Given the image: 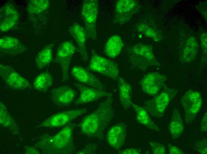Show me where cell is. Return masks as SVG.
<instances>
[{
  "instance_id": "obj_1",
  "label": "cell",
  "mask_w": 207,
  "mask_h": 154,
  "mask_svg": "<svg viewBox=\"0 0 207 154\" xmlns=\"http://www.w3.org/2000/svg\"><path fill=\"white\" fill-rule=\"evenodd\" d=\"M75 126V124H70L54 135H42L35 144V147L46 154L71 153L74 148L72 134Z\"/></svg>"
},
{
  "instance_id": "obj_2",
  "label": "cell",
  "mask_w": 207,
  "mask_h": 154,
  "mask_svg": "<svg viewBox=\"0 0 207 154\" xmlns=\"http://www.w3.org/2000/svg\"><path fill=\"white\" fill-rule=\"evenodd\" d=\"M111 97H108L99 107L86 116L80 125L81 131L91 137H100L113 115Z\"/></svg>"
},
{
  "instance_id": "obj_3",
  "label": "cell",
  "mask_w": 207,
  "mask_h": 154,
  "mask_svg": "<svg viewBox=\"0 0 207 154\" xmlns=\"http://www.w3.org/2000/svg\"><path fill=\"white\" fill-rule=\"evenodd\" d=\"M90 70L100 73L116 81L119 77L117 63L98 54L94 49L91 51L88 66Z\"/></svg>"
},
{
  "instance_id": "obj_4",
  "label": "cell",
  "mask_w": 207,
  "mask_h": 154,
  "mask_svg": "<svg viewBox=\"0 0 207 154\" xmlns=\"http://www.w3.org/2000/svg\"><path fill=\"white\" fill-rule=\"evenodd\" d=\"M130 60L131 63L144 70L150 66H158L152 46L142 44L134 45L131 48Z\"/></svg>"
},
{
  "instance_id": "obj_5",
  "label": "cell",
  "mask_w": 207,
  "mask_h": 154,
  "mask_svg": "<svg viewBox=\"0 0 207 154\" xmlns=\"http://www.w3.org/2000/svg\"><path fill=\"white\" fill-rule=\"evenodd\" d=\"M98 14L97 0H84L81 9V15L87 36L92 40L97 38L96 22Z\"/></svg>"
},
{
  "instance_id": "obj_6",
  "label": "cell",
  "mask_w": 207,
  "mask_h": 154,
  "mask_svg": "<svg viewBox=\"0 0 207 154\" xmlns=\"http://www.w3.org/2000/svg\"><path fill=\"white\" fill-rule=\"evenodd\" d=\"M164 90L153 99L144 103L145 108L152 116L161 118L168 104L175 96L176 92L166 86Z\"/></svg>"
},
{
  "instance_id": "obj_7",
  "label": "cell",
  "mask_w": 207,
  "mask_h": 154,
  "mask_svg": "<svg viewBox=\"0 0 207 154\" xmlns=\"http://www.w3.org/2000/svg\"><path fill=\"white\" fill-rule=\"evenodd\" d=\"M76 47L71 40L65 41L60 44L56 52L54 61L60 66L62 72V80L67 81L71 60Z\"/></svg>"
},
{
  "instance_id": "obj_8",
  "label": "cell",
  "mask_w": 207,
  "mask_h": 154,
  "mask_svg": "<svg viewBox=\"0 0 207 154\" xmlns=\"http://www.w3.org/2000/svg\"><path fill=\"white\" fill-rule=\"evenodd\" d=\"M181 104L185 111V121L191 122L195 118L200 109L202 100L200 93L190 89L182 96Z\"/></svg>"
},
{
  "instance_id": "obj_9",
  "label": "cell",
  "mask_w": 207,
  "mask_h": 154,
  "mask_svg": "<svg viewBox=\"0 0 207 154\" xmlns=\"http://www.w3.org/2000/svg\"><path fill=\"white\" fill-rule=\"evenodd\" d=\"M87 112L86 109L81 108L59 112L46 119L39 126L55 128L66 126L73 119Z\"/></svg>"
},
{
  "instance_id": "obj_10",
  "label": "cell",
  "mask_w": 207,
  "mask_h": 154,
  "mask_svg": "<svg viewBox=\"0 0 207 154\" xmlns=\"http://www.w3.org/2000/svg\"><path fill=\"white\" fill-rule=\"evenodd\" d=\"M167 77L158 72H151L146 74L140 82L142 89L148 95L155 96L161 89L166 86Z\"/></svg>"
},
{
  "instance_id": "obj_11",
  "label": "cell",
  "mask_w": 207,
  "mask_h": 154,
  "mask_svg": "<svg viewBox=\"0 0 207 154\" xmlns=\"http://www.w3.org/2000/svg\"><path fill=\"white\" fill-rule=\"evenodd\" d=\"M75 85L79 94L74 103L75 105L83 104L96 101L104 97H111L112 94L104 90L99 89L76 83Z\"/></svg>"
},
{
  "instance_id": "obj_12",
  "label": "cell",
  "mask_w": 207,
  "mask_h": 154,
  "mask_svg": "<svg viewBox=\"0 0 207 154\" xmlns=\"http://www.w3.org/2000/svg\"><path fill=\"white\" fill-rule=\"evenodd\" d=\"M0 73L6 84L13 89L23 90L31 87L30 84L28 80L9 66L0 64Z\"/></svg>"
},
{
  "instance_id": "obj_13",
  "label": "cell",
  "mask_w": 207,
  "mask_h": 154,
  "mask_svg": "<svg viewBox=\"0 0 207 154\" xmlns=\"http://www.w3.org/2000/svg\"><path fill=\"white\" fill-rule=\"evenodd\" d=\"M137 4L134 0H118L115 6L114 22L123 24L128 21L136 12Z\"/></svg>"
},
{
  "instance_id": "obj_14",
  "label": "cell",
  "mask_w": 207,
  "mask_h": 154,
  "mask_svg": "<svg viewBox=\"0 0 207 154\" xmlns=\"http://www.w3.org/2000/svg\"><path fill=\"white\" fill-rule=\"evenodd\" d=\"M72 76L78 83L93 88L104 90V86L99 79L87 69L75 66L71 70Z\"/></svg>"
},
{
  "instance_id": "obj_15",
  "label": "cell",
  "mask_w": 207,
  "mask_h": 154,
  "mask_svg": "<svg viewBox=\"0 0 207 154\" xmlns=\"http://www.w3.org/2000/svg\"><path fill=\"white\" fill-rule=\"evenodd\" d=\"M0 28L1 32L7 31L17 24L19 14L15 6L7 3L2 6L0 10Z\"/></svg>"
},
{
  "instance_id": "obj_16",
  "label": "cell",
  "mask_w": 207,
  "mask_h": 154,
  "mask_svg": "<svg viewBox=\"0 0 207 154\" xmlns=\"http://www.w3.org/2000/svg\"><path fill=\"white\" fill-rule=\"evenodd\" d=\"M51 96L54 102L61 106H67L71 104L76 96V92L69 86H62L52 89Z\"/></svg>"
},
{
  "instance_id": "obj_17",
  "label": "cell",
  "mask_w": 207,
  "mask_h": 154,
  "mask_svg": "<svg viewBox=\"0 0 207 154\" xmlns=\"http://www.w3.org/2000/svg\"><path fill=\"white\" fill-rule=\"evenodd\" d=\"M69 32L77 45L79 52L83 60L87 62L88 56L86 46L87 36L84 28L79 24L75 23L70 27Z\"/></svg>"
},
{
  "instance_id": "obj_18",
  "label": "cell",
  "mask_w": 207,
  "mask_h": 154,
  "mask_svg": "<svg viewBox=\"0 0 207 154\" xmlns=\"http://www.w3.org/2000/svg\"><path fill=\"white\" fill-rule=\"evenodd\" d=\"M126 137V126L123 123H119L113 126L109 130L106 139L110 146L118 150L124 145Z\"/></svg>"
},
{
  "instance_id": "obj_19",
  "label": "cell",
  "mask_w": 207,
  "mask_h": 154,
  "mask_svg": "<svg viewBox=\"0 0 207 154\" xmlns=\"http://www.w3.org/2000/svg\"><path fill=\"white\" fill-rule=\"evenodd\" d=\"M0 49L4 53L16 54L24 52L26 48L17 39L11 36H5L0 39Z\"/></svg>"
},
{
  "instance_id": "obj_20",
  "label": "cell",
  "mask_w": 207,
  "mask_h": 154,
  "mask_svg": "<svg viewBox=\"0 0 207 154\" xmlns=\"http://www.w3.org/2000/svg\"><path fill=\"white\" fill-rule=\"evenodd\" d=\"M123 46V41L120 36L117 35H113L106 42L104 52L108 57L115 58L120 53Z\"/></svg>"
},
{
  "instance_id": "obj_21",
  "label": "cell",
  "mask_w": 207,
  "mask_h": 154,
  "mask_svg": "<svg viewBox=\"0 0 207 154\" xmlns=\"http://www.w3.org/2000/svg\"><path fill=\"white\" fill-rule=\"evenodd\" d=\"M119 99L123 108L128 109L131 107L132 88L131 86L122 77H119L118 80Z\"/></svg>"
},
{
  "instance_id": "obj_22",
  "label": "cell",
  "mask_w": 207,
  "mask_h": 154,
  "mask_svg": "<svg viewBox=\"0 0 207 154\" xmlns=\"http://www.w3.org/2000/svg\"><path fill=\"white\" fill-rule=\"evenodd\" d=\"M54 44L52 43L46 45L38 53L35 58V63L38 69L45 68L52 61Z\"/></svg>"
},
{
  "instance_id": "obj_23",
  "label": "cell",
  "mask_w": 207,
  "mask_h": 154,
  "mask_svg": "<svg viewBox=\"0 0 207 154\" xmlns=\"http://www.w3.org/2000/svg\"><path fill=\"white\" fill-rule=\"evenodd\" d=\"M131 107L136 113V118L138 122L149 129L159 131V129L152 120L147 110L142 107L132 102Z\"/></svg>"
},
{
  "instance_id": "obj_24",
  "label": "cell",
  "mask_w": 207,
  "mask_h": 154,
  "mask_svg": "<svg viewBox=\"0 0 207 154\" xmlns=\"http://www.w3.org/2000/svg\"><path fill=\"white\" fill-rule=\"evenodd\" d=\"M169 130L172 137L174 139L178 138L184 131L183 122L179 111L176 109L173 110L169 125Z\"/></svg>"
},
{
  "instance_id": "obj_25",
  "label": "cell",
  "mask_w": 207,
  "mask_h": 154,
  "mask_svg": "<svg viewBox=\"0 0 207 154\" xmlns=\"http://www.w3.org/2000/svg\"><path fill=\"white\" fill-rule=\"evenodd\" d=\"M0 122L3 126L9 129L15 134H19V129L13 119L9 114L5 106L0 102Z\"/></svg>"
},
{
  "instance_id": "obj_26",
  "label": "cell",
  "mask_w": 207,
  "mask_h": 154,
  "mask_svg": "<svg viewBox=\"0 0 207 154\" xmlns=\"http://www.w3.org/2000/svg\"><path fill=\"white\" fill-rule=\"evenodd\" d=\"M198 45L195 38L193 37L189 38L184 46L182 54L183 60L189 62L194 60L197 56Z\"/></svg>"
},
{
  "instance_id": "obj_27",
  "label": "cell",
  "mask_w": 207,
  "mask_h": 154,
  "mask_svg": "<svg viewBox=\"0 0 207 154\" xmlns=\"http://www.w3.org/2000/svg\"><path fill=\"white\" fill-rule=\"evenodd\" d=\"M53 82L51 74L48 72H44L35 78L33 83V87L38 91L46 92L52 85Z\"/></svg>"
},
{
  "instance_id": "obj_28",
  "label": "cell",
  "mask_w": 207,
  "mask_h": 154,
  "mask_svg": "<svg viewBox=\"0 0 207 154\" xmlns=\"http://www.w3.org/2000/svg\"><path fill=\"white\" fill-rule=\"evenodd\" d=\"M49 4V1L47 0H30L28 4V11L30 14H39L46 10Z\"/></svg>"
},
{
  "instance_id": "obj_29",
  "label": "cell",
  "mask_w": 207,
  "mask_h": 154,
  "mask_svg": "<svg viewBox=\"0 0 207 154\" xmlns=\"http://www.w3.org/2000/svg\"><path fill=\"white\" fill-rule=\"evenodd\" d=\"M137 29L138 32L152 39L155 41L158 42L161 40V37L159 33L148 25L144 23L139 24L137 27Z\"/></svg>"
},
{
  "instance_id": "obj_30",
  "label": "cell",
  "mask_w": 207,
  "mask_h": 154,
  "mask_svg": "<svg viewBox=\"0 0 207 154\" xmlns=\"http://www.w3.org/2000/svg\"><path fill=\"white\" fill-rule=\"evenodd\" d=\"M149 143L153 154H164L166 153V147L163 145L152 142H149Z\"/></svg>"
},
{
  "instance_id": "obj_31",
  "label": "cell",
  "mask_w": 207,
  "mask_h": 154,
  "mask_svg": "<svg viewBox=\"0 0 207 154\" xmlns=\"http://www.w3.org/2000/svg\"><path fill=\"white\" fill-rule=\"evenodd\" d=\"M207 140L204 139L199 142L197 145V150L200 154H206L207 153Z\"/></svg>"
},
{
  "instance_id": "obj_32",
  "label": "cell",
  "mask_w": 207,
  "mask_h": 154,
  "mask_svg": "<svg viewBox=\"0 0 207 154\" xmlns=\"http://www.w3.org/2000/svg\"><path fill=\"white\" fill-rule=\"evenodd\" d=\"M141 150L139 149L131 148L124 149L119 152V154H139L141 153Z\"/></svg>"
},
{
  "instance_id": "obj_33",
  "label": "cell",
  "mask_w": 207,
  "mask_h": 154,
  "mask_svg": "<svg viewBox=\"0 0 207 154\" xmlns=\"http://www.w3.org/2000/svg\"><path fill=\"white\" fill-rule=\"evenodd\" d=\"M169 153L170 154H184V153L179 148L170 144L168 145Z\"/></svg>"
},
{
  "instance_id": "obj_34",
  "label": "cell",
  "mask_w": 207,
  "mask_h": 154,
  "mask_svg": "<svg viewBox=\"0 0 207 154\" xmlns=\"http://www.w3.org/2000/svg\"><path fill=\"white\" fill-rule=\"evenodd\" d=\"M201 42L203 50L205 53H207V35L203 33L201 36Z\"/></svg>"
},
{
  "instance_id": "obj_35",
  "label": "cell",
  "mask_w": 207,
  "mask_h": 154,
  "mask_svg": "<svg viewBox=\"0 0 207 154\" xmlns=\"http://www.w3.org/2000/svg\"><path fill=\"white\" fill-rule=\"evenodd\" d=\"M207 111L205 113L201 122V131L205 132L207 130Z\"/></svg>"
},
{
  "instance_id": "obj_36",
  "label": "cell",
  "mask_w": 207,
  "mask_h": 154,
  "mask_svg": "<svg viewBox=\"0 0 207 154\" xmlns=\"http://www.w3.org/2000/svg\"><path fill=\"white\" fill-rule=\"evenodd\" d=\"M25 151L26 154H40L39 152L37 149L29 146L26 147Z\"/></svg>"
}]
</instances>
